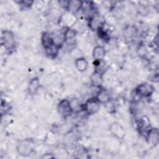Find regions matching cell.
<instances>
[{
  "instance_id": "7a4b0ae2",
  "label": "cell",
  "mask_w": 159,
  "mask_h": 159,
  "mask_svg": "<svg viewBox=\"0 0 159 159\" xmlns=\"http://www.w3.org/2000/svg\"><path fill=\"white\" fill-rule=\"evenodd\" d=\"M72 110L73 108L69 101L63 100L59 103L58 111L61 116L64 117L69 116L71 114Z\"/></svg>"
},
{
  "instance_id": "277c9868",
  "label": "cell",
  "mask_w": 159,
  "mask_h": 159,
  "mask_svg": "<svg viewBox=\"0 0 159 159\" xmlns=\"http://www.w3.org/2000/svg\"><path fill=\"white\" fill-rule=\"evenodd\" d=\"M84 109L89 114H93L99 109V102L97 99H89L85 104Z\"/></svg>"
},
{
  "instance_id": "9a60e30c",
  "label": "cell",
  "mask_w": 159,
  "mask_h": 159,
  "mask_svg": "<svg viewBox=\"0 0 159 159\" xmlns=\"http://www.w3.org/2000/svg\"><path fill=\"white\" fill-rule=\"evenodd\" d=\"M81 2L77 1H68V4L67 7L70 9V11H76L80 8L81 6Z\"/></svg>"
},
{
  "instance_id": "9c48e42d",
  "label": "cell",
  "mask_w": 159,
  "mask_h": 159,
  "mask_svg": "<svg viewBox=\"0 0 159 159\" xmlns=\"http://www.w3.org/2000/svg\"><path fill=\"white\" fill-rule=\"evenodd\" d=\"M75 66L77 70L81 72L84 71L88 68V62L84 58L81 57L76 59L75 60Z\"/></svg>"
},
{
  "instance_id": "5b68a950",
  "label": "cell",
  "mask_w": 159,
  "mask_h": 159,
  "mask_svg": "<svg viewBox=\"0 0 159 159\" xmlns=\"http://www.w3.org/2000/svg\"><path fill=\"white\" fill-rule=\"evenodd\" d=\"M2 41L6 48L11 49L14 45V38L12 33L9 31L4 32L2 34Z\"/></svg>"
},
{
  "instance_id": "30bf717a",
  "label": "cell",
  "mask_w": 159,
  "mask_h": 159,
  "mask_svg": "<svg viewBox=\"0 0 159 159\" xmlns=\"http://www.w3.org/2000/svg\"><path fill=\"white\" fill-rule=\"evenodd\" d=\"M39 87V80L37 78H34L31 80L29 84V91L30 94H33L36 93Z\"/></svg>"
},
{
  "instance_id": "5bb4252c",
  "label": "cell",
  "mask_w": 159,
  "mask_h": 159,
  "mask_svg": "<svg viewBox=\"0 0 159 159\" xmlns=\"http://www.w3.org/2000/svg\"><path fill=\"white\" fill-rule=\"evenodd\" d=\"M58 46L56 44H53L47 48H45L46 53L50 56H55L58 53Z\"/></svg>"
},
{
  "instance_id": "8992f818",
  "label": "cell",
  "mask_w": 159,
  "mask_h": 159,
  "mask_svg": "<svg viewBox=\"0 0 159 159\" xmlns=\"http://www.w3.org/2000/svg\"><path fill=\"white\" fill-rule=\"evenodd\" d=\"M111 130L112 134L119 139H122L124 135V129L119 123H113L111 126Z\"/></svg>"
},
{
  "instance_id": "ba28073f",
  "label": "cell",
  "mask_w": 159,
  "mask_h": 159,
  "mask_svg": "<svg viewBox=\"0 0 159 159\" xmlns=\"http://www.w3.org/2000/svg\"><path fill=\"white\" fill-rule=\"evenodd\" d=\"M139 129L142 132V133H144L147 135L148 134L152 129L150 128L149 120L147 119H146L144 117L141 119V120L139 123Z\"/></svg>"
},
{
  "instance_id": "7c38bea8",
  "label": "cell",
  "mask_w": 159,
  "mask_h": 159,
  "mask_svg": "<svg viewBox=\"0 0 159 159\" xmlns=\"http://www.w3.org/2000/svg\"><path fill=\"white\" fill-rule=\"evenodd\" d=\"M91 81L94 86L101 85L102 81L101 74L98 71H95L91 76Z\"/></svg>"
},
{
  "instance_id": "4fadbf2b",
  "label": "cell",
  "mask_w": 159,
  "mask_h": 159,
  "mask_svg": "<svg viewBox=\"0 0 159 159\" xmlns=\"http://www.w3.org/2000/svg\"><path fill=\"white\" fill-rule=\"evenodd\" d=\"M148 139L150 141H151L153 143L157 144L158 141V130L157 129H151L148 134L147 135Z\"/></svg>"
},
{
  "instance_id": "6da1fadb",
  "label": "cell",
  "mask_w": 159,
  "mask_h": 159,
  "mask_svg": "<svg viewBox=\"0 0 159 159\" xmlns=\"http://www.w3.org/2000/svg\"><path fill=\"white\" fill-rule=\"evenodd\" d=\"M32 150V143L30 140H26L19 143L17 151L22 156L29 155Z\"/></svg>"
},
{
  "instance_id": "3957f363",
  "label": "cell",
  "mask_w": 159,
  "mask_h": 159,
  "mask_svg": "<svg viewBox=\"0 0 159 159\" xmlns=\"http://www.w3.org/2000/svg\"><path fill=\"white\" fill-rule=\"evenodd\" d=\"M154 91V88L152 85L148 83H143L140 84L137 88V93L142 96H149Z\"/></svg>"
},
{
  "instance_id": "8fae6325",
  "label": "cell",
  "mask_w": 159,
  "mask_h": 159,
  "mask_svg": "<svg viewBox=\"0 0 159 159\" xmlns=\"http://www.w3.org/2000/svg\"><path fill=\"white\" fill-rule=\"evenodd\" d=\"M96 99L99 102L106 103L109 100V95L106 90H104L102 89L99 91L97 98H96Z\"/></svg>"
},
{
  "instance_id": "52a82bcc",
  "label": "cell",
  "mask_w": 159,
  "mask_h": 159,
  "mask_svg": "<svg viewBox=\"0 0 159 159\" xmlns=\"http://www.w3.org/2000/svg\"><path fill=\"white\" fill-rule=\"evenodd\" d=\"M93 58L95 59V60L98 61H100L103 60L104 56H105V50L104 47L101 46H97L94 48L93 52Z\"/></svg>"
}]
</instances>
